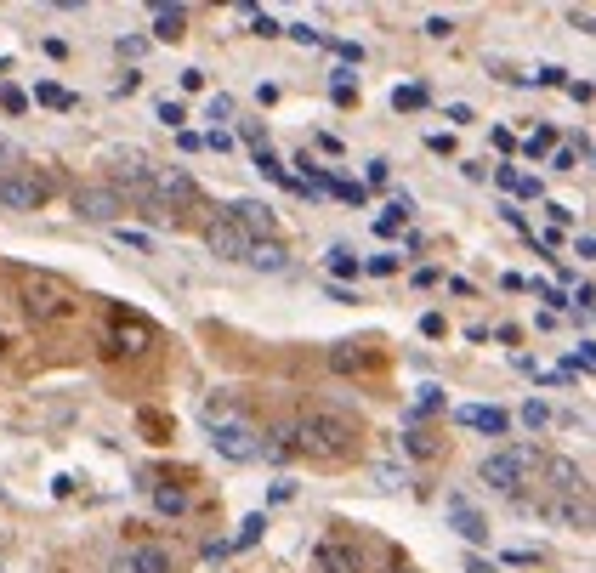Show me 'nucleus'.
<instances>
[{
	"instance_id": "nucleus-6",
	"label": "nucleus",
	"mask_w": 596,
	"mask_h": 573,
	"mask_svg": "<svg viewBox=\"0 0 596 573\" xmlns=\"http://www.w3.org/2000/svg\"><path fill=\"white\" fill-rule=\"evenodd\" d=\"M74 210H80V222L120 227V216H125V199H120L114 188H74Z\"/></svg>"
},
{
	"instance_id": "nucleus-29",
	"label": "nucleus",
	"mask_w": 596,
	"mask_h": 573,
	"mask_svg": "<svg viewBox=\"0 0 596 573\" xmlns=\"http://www.w3.org/2000/svg\"><path fill=\"white\" fill-rule=\"evenodd\" d=\"M256 171H267V176H273V182H290V176H284V165H279V154H273V148H256Z\"/></svg>"
},
{
	"instance_id": "nucleus-12",
	"label": "nucleus",
	"mask_w": 596,
	"mask_h": 573,
	"mask_svg": "<svg viewBox=\"0 0 596 573\" xmlns=\"http://www.w3.org/2000/svg\"><path fill=\"white\" fill-rule=\"evenodd\" d=\"M114 573H171V551H159V545H148V551H120L114 556Z\"/></svg>"
},
{
	"instance_id": "nucleus-27",
	"label": "nucleus",
	"mask_w": 596,
	"mask_h": 573,
	"mask_svg": "<svg viewBox=\"0 0 596 573\" xmlns=\"http://www.w3.org/2000/svg\"><path fill=\"white\" fill-rule=\"evenodd\" d=\"M12 171H23V148L12 137H0V176H12Z\"/></svg>"
},
{
	"instance_id": "nucleus-2",
	"label": "nucleus",
	"mask_w": 596,
	"mask_h": 573,
	"mask_svg": "<svg viewBox=\"0 0 596 573\" xmlns=\"http://www.w3.org/2000/svg\"><path fill=\"white\" fill-rule=\"evenodd\" d=\"M528 466H540V449L534 443H517V449H494L483 454V466H477V477L494 488V494H517L528 477Z\"/></svg>"
},
{
	"instance_id": "nucleus-14",
	"label": "nucleus",
	"mask_w": 596,
	"mask_h": 573,
	"mask_svg": "<svg viewBox=\"0 0 596 573\" xmlns=\"http://www.w3.org/2000/svg\"><path fill=\"white\" fill-rule=\"evenodd\" d=\"M313 562H318V573H358V551L341 545V539H324L313 551Z\"/></svg>"
},
{
	"instance_id": "nucleus-7",
	"label": "nucleus",
	"mask_w": 596,
	"mask_h": 573,
	"mask_svg": "<svg viewBox=\"0 0 596 573\" xmlns=\"http://www.w3.org/2000/svg\"><path fill=\"white\" fill-rule=\"evenodd\" d=\"M205 244H211V256H216V261H245L250 233H245L239 222H228V216H222V222L205 227Z\"/></svg>"
},
{
	"instance_id": "nucleus-45",
	"label": "nucleus",
	"mask_w": 596,
	"mask_h": 573,
	"mask_svg": "<svg viewBox=\"0 0 596 573\" xmlns=\"http://www.w3.org/2000/svg\"><path fill=\"white\" fill-rule=\"evenodd\" d=\"M568 97H574V103H591V80H568Z\"/></svg>"
},
{
	"instance_id": "nucleus-50",
	"label": "nucleus",
	"mask_w": 596,
	"mask_h": 573,
	"mask_svg": "<svg viewBox=\"0 0 596 573\" xmlns=\"http://www.w3.org/2000/svg\"><path fill=\"white\" fill-rule=\"evenodd\" d=\"M0 69H6V57H0Z\"/></svg>"
},
{
	"instance_id": "nucleus-3",
	"label": "nucleus",
	"mask_w": 596,
	"mask_h": 573,
	"mask_svg": "<svg viewBox=\"0 0 596 573\" xmlns=\"http://www.w3.org/2000/svg\"><path fill=\"white\" fill-rule=\"evenodd\" d=\"M211 443H216V454H222V460H233V466H245V460H256V454H262L256 426H250V420H239V415L211 420Z\"/></svg>"
},
{
	"instance_id": "nucleus-26",
	"label": "nucleus",
	"mask_w": 596,
	"mask_h": 573,
	"mask_svg": "<svg viewBox=\"0 0 596 573\" xmlns=\"http://www.w3.org/2000/svg\"><path fill=\"white\" fill-rule=\"evenodd\" d=\"M392 108L415 114V108H426V91H421V86H398V91H392Z\"/></svg>"
},
{
	"instance_id": "nucleus-4",
	"label": "nucleus",
	"mask_w": 596,
	"mask_h": 573,
	"mask_svg": "<svg viewBox=\"0 0 596 573\" xmlns=\"http://www.w3.org/2000/svg\"><path fill=\"white\" fill-rule=\"evenodd\" d=\"M52 199V182L35 171H12V176H0V205L6 210H40Z\"/></svg>"
},
{
	"instance_id": "nucleus-32",
	"label": "nucleus",
	"mask_w": 596,
	"mask_h": 573,
	"mask_svg": "<svg viewBox=\"0 0 596 573\" xmlns=\"http://www.w3.org/2000/svg\"><path fill=\"white\" fill-rule=\"evenodd\" d=\"M545 148H551V131H545V125H540V131H528V142H523V154H528V159H540V154H545Z\"/></svg>"
},
{
	"instance_id": "nucleus-43",
	"label": "nucleus",
	"mask_w": 596,
	"mask_h": 573,
	"mask_svg": "<svg viewBox=\"0 0 596 573\" xmlns=\"http://www.w3.org/2000/svg\"><path fill=\"white\" fill-rule=\"evenodd\" d=\"M211 120H233V97H211Z\"/></svg>"
},
{
	"instance_id": "nucleus-48",
	"label": "nucleus",
	"mask_w": 596,
	"mask_h": 573,
	"mask_svg": "<svg viewBox=\"0 0 596 573\" xmlns=\"http://www.w3.org/2000/svg\"><path fill=\"white\" fill-rule=\"evenodd\" d=\"M466 573H494V562H483V556H466Z\"/></svg>"
},
{
	"instance_id": "nucleus-44",
	"label": "nucleus",
	"mask_w": 596,
	"mask_h": 573,
	"mask_svg": "<svg viewBox=\"0 0 596 573\" xmlns=\"http://www.w3.org/2000/svg\"><path fill=\"white\" fill-rule=\"evenodd\" d=\"M335 52L347 57V63H364V46H352V40H335Z\"/></svg>"
},
{
	"instance_id": "nucleus-5",
	"label": "nucleus",
	"mask_w": 596,
	"mask_h": 573,
	"mask_svg": "<svg viewBox=\"0 0 596 573\" xmlns=\"http://www.w3.org/2000/svg\"><path fill=\"white\" fill-rule=\"evenodd\" d=\"M193 176L182 171V165H165V171L148 176V205H154V216H165V205H188L193 199Z\"/></svg>"
},
{
	"instance_id": "nucleus-19",
	"label": "nucleus",
	"mask_w": 596,
	"mask_h": 573,
	"mask_svg": "<svg viewBox=\"0 0 596 573\" xmlns=\"http://www.w3.org/2000/svg\"><path fill=\"white\" fill-rule=\"evenodd\" d=\"M35 103L40 108H57V114H69V108H80V97H74V91H63V86H35Z\"/></svg>"
},
{
	"instance_id": "nucleus-18",
	"label": "nucleus",
	"mask_w": 596,
	"mask_h": 573,
	"mask_svg": "<svg viewBox=\"0 0 596 573\" xmlns=\"http://www.w3.org/2000/svg\"><path fill=\"white\" fill-rule=\"evenodd\" d=\"M188 488H154V511L159 517H188Z\"/></svg>"
},
{
	"instance_id": "nucleus-39",
	"label": "nucleus",
	"mask_w": 596,
	"mask_h": 573,
	"mask_svg": "<svg viewBox=\"0 0 596 573\" xmlns=\"http://www.w3.org/2000/svg\"><path fill=\"white\" fill-rule=\"evenodd\" d=\"M284 35H290V40H301V46H318V40H324L318 29H307V23H296V29H284Z\"/></svg>"
},
{
	"instance_id": "nucleus-40",
	"label": "nucleus",
	"mask_w": 596,
	"mask_h": 573,
	"mask_svg": "<svg viewBox=\"0 0 596 573\" xmlns=\"http://www.w3.org/2000/svg\"><path fill=\"white\" fill-rule=\"evenodd\" d=\"M443 330H449V324H443V313H426V318H421V335H432V341H438Z\"/></svg>"
},
{
	"instance_id": "nucleus-15",
	"label": "nucleus",
	"mask_w": 596,
	"mask_h": 573,
	"mask_svg": "<svg viewBox=\"0 0 596 573\" xmlns=\"http://www.w3.org/2000/svg\"><path fill=\"white\" fill-rule=\"evenodd\" d=\"M245 261L250 267H262V273H284V267H290V250H284L279 239H250Z\"/></svg>"
},
{
	"instance_id": "nucleus-8",
	"label": "nucleus",
	"mask_w": 596,
	"mask_h": 573,
	"mask_svg": "<svg viewBox=\"0 0 596 573\" xmlns=\"http://www.w3.org/2000/svg\"><path fill=\"white\" fill-rule=\"evenodd\" d=\"M148 176H154V171H148V159H142V154H114V182H120L114 193H120V199H125V193L148 199Z\"/></svg>"
},
{
	"instance_id": "nucleus-21",
	"label": "nucleus",
	"mask_w": 596,
	"mask_h": 573,
	"mask_svg": "<svg viewBox=\"0 0 596 573\" xmlns=\"http://www.w3.org/2000/svg\"><path fill=\"white\" fill-rule=\"evenodd\" d=\"M114 239H120V250H137V256H148V250H154V239H148V233H137V227H114Z\"/></svg>"
},
{
	"instance_id": "nucleus-20",
	"label": "nucleus",
	"mask_w": 596,
	"mask_h": 573,
	"mask_svg": "<svg viewBox=\"0 0 596 573\" xmlns=\"http://www.w3.org/2000/svg\"><path fill=\"white\" fill-rule=\"evenodd\" d=\"M557 522H562V528H579V534H585V528H591V505H585V500H562V505H557Z\"/></svg>"
},
{
	"instance_id": "nucleus-46",
	"label": "nucleus",
	"mask_w": 596,
	"mask_h": 573,
	"mask_svg": "<svg viewBox=\"0 0 596 573\" xmlns=\"http://www.w3.org/2000/svg\"><path fill=\"white\" fill-rule=\"evenodd\" d=\"M534 80H540V86H568V74H562V69H540Z\"/></svg>"
},
{
	"instance_id": "nucleus-25",
	"label": "nucleus",
	"mask_w": 596,
	"mask_h": 573,
	"mask_svg": "<svg viewBox=\"0 0 596 573\" xmlns=\"http://www.w3.org/2000/svg\"><path fill=\"white\" fill-rule=\"evenodd\" d=\"M154 120H159V125H171V131H182V120H188V108L176 103V97H165V103L154 108Z\"/></svg>"
},
{
	"instance_id": "nucleus-34",
	"label": "nucleus",
	"mask_w": 596,
	"mask_h": 573,
	"mask_svg": "<svg viewBox=\"0 0 596 573\" xmlns=\"http://www.w3.org/2000/svg\"><path fill=\"white\" fill-rule=\"evenodd\" d=\"M0 108H6V114H23V108H29V97H23V91H12V86H6V91H0Z\"/></svg>"
},
{
	"instance_id": "nucleus-37",
	"label": "nucleus",
	"mask_w": 596,
	"mask_h": 573,
	"mask_svg": "<svg viewBox=\"0 0 596 573\" xmlns=\"http://www.w3.org/2000/svg\"><path fill=\"white\" fill-rule=\"evenodd\" d=\"M426 35H432V40H449V35H455V23H449V18H426Z\"/></svg>"
},
{
	"instance_id": "nucleus-38",
	"label": "nucleus",
	"mask_w": 596,
	"mask_h": 573,
	"mask_svg": "<svg viewBox=\"0 0 596 573\" xmlns=\"http://www.w3.org/2000/svg\"><path fill=\"white\" fill-rule=\"evenodd\" d=\"M443 120H455V125H472L477 114H472V108H466V103H449V108H443Z\"/></svg>"
},
{
	"instance_id": "nucleus-23",
	"label": "nucleus",
	"mask_w": 596,
	"mask_h": 573,
	"mask_svg": "<svg viewBox=\"0 0 596 573\" xmlns=\"http://www.w3.org/2000/svg\"><path fill=\"white\" fill-rule=\"evenodd\" d=\"M330 97H335V108L358 103V80H347V69H335V80H330Z\"/></svg>"
},
{
	"instance_id": "nucleus-10",
	"label": "nucleus",
	"mask_w": 596,
	"mask_h": 573,
	"mask_svg": "<svg viewBox=\"0 0 596 573\" xmlns=\"http://www.w3.org/2000/svg\"><path fill=\"white\" fill-rule=\"evenodd\" d=\"M63 290H57L52 278H29V284H23V307H29V313L35 318H52V313H63Z\"/></svg>"
},
{
	"instance_id": "nucleus-33",
	"label": "nucleus",
	"mask_w": 596,
	"mask_h": 573,
	"mask_svg": "<svg viewBox=\"0 0 596 573\" xmlns=\"http://www.w3.org/2000/svg\"><path fill=\"white\" fill-rule=\"evenodd\" d=\"M364 273H375V278H392V273H398V256H369V261H364Z\"/></svg>"
},
{
	"instance_id": "nucleus-42",
	"label": "nucleus",
	"mask_w": 596,
	"mask_h": 573,
	"mask_svg": "<svg viewBox=\"0 0 596 573\" xmlns=\"http://www.w3.org/2000/svg\"><path fill=\"white\" fill-rule=\"evenodd\" d=\"M182 91H205V69H182Z\"/></svg>"
},
{
	"instance_id": "nucleus-30",
	"label": "nucleus",
	"mask_w": 596,
	"mask_h": 573,
	"mask_svg": "<svg viewBox=\"0 0 596 573\" xmlns=\"http://www.w3.org/2000/svg\"><path fill=\"white\" fill-rule=\"evenodd\" d=\"M523 426H528V432H540V426H551V409L528 398V403H523Z\"/></svg>"
},
{
	"instance_id": "nucleus-22",
	"label": "nucleus",
	"mask_w": 596,
	"mask_h": 573,
	"mask_svg": "<svg viewBox=\"0 0 596 573\" xmlns=\"http://www.w3.org/2000/svg\"><path fill=\"white\" fill-rule=\"evenodd\" d=\"M262 528H267V517L256 511V517H245V522H239V534H233L228 545H233V551H245V545H256V534H262Z\"/></svg>"
},
{
	"instance_id": "nucleus-36",
	"label": "nucleus",
	"mask_w": 596,
	"mask_h": 573,
	"mask_svg": "<svg viewBox=\"0 0 596 573\" xmlns=\"http://www.w3.org/2000/svg\"><path fill=\"white\" fill-rule=\"evenodd\" d=\"M426 148H432V154H455V137H449V131H432V137H426Z\"/></svg>"
},
{
	"instance_id": "nucleus-16",
	"label": "nucleus",
	"mask_w": 596,
	"mask_h": 573,
	"mask_svg": "<svg viewBox=\"0 0 596 573\" xmlns=\"http://www.w3.org/2000/svg\"><path fill=\"white\" fill-rule=\"evenodd\" d=\"M188 35V6H159L154 12V40H182Z\"/></svg>"
},
{
	"instance_id": "nucleus-1",
	"label": "nucleus",
	"mask_w": 596,
	"mask_h": 573,
	"mask_svg": "<svg viewBox=\"0 0 596 573\" xmlns=\"http://www.w3.org/2000/svg\"><path fill=\"white\" fill-rule=\"evenodd\" d=\"M290 449L318 454V460H341V454H352V420L330 415V409H313V415L296 426V443H290Z\"/></svg>"
},
{
	"instance_id": "nucleus-24",
	"label": "nucleus",
	"mask_w": 596,
	"mask_h": 573,
	"mask_svg": "<svg viewBox=\"0 0 596 573\" xmlns=\"http://www.w3.org/2000/svg\"><path fill=\"white\" fill-rule=\"evenodd\" d=\"M330 273L335 278H358V273H364V261L352 256V250H330Z\"/></svg>"
},
{
	"instance_id": "nucleus-28",
	"label": "nucleus",
	"mask_w": 596,
	"mask_h": 573,
	"mask_svg": "<svg viewBox=\"0 0 596 573\" xmlns=\"http://www.w3.org/2000/svg\"><path fill=\"white\" fill-rule=\"evenodd\" d=\"M324 193L347 199V205H364V199H369V193H364V182H324Z\"/></svg>"
},
{
	"instance_id": "nucleus-17",
	"label": "nucleus",
	"mask_w": 596,
	"mask_h": 573,
	"mask_svg": "<svg viewBox=\"0 0 596 573\" xmlns=\"http://www.w3.org/2000/svg\"><path fill=\"white\" fill-rule=\"evenodd\" d=\"M449 505H455V528H460V534L472 539V545H483V539H489V522L477 517V511H472L466 500H449Z\"/></svg>"
},
{
	"instance_id": "nucleus-47",
	"label": "nucleus",
	"mask_w": 596,
	"mask_h": 573,
	"mask_svg": "<svg viewBox=\"0 0 596 573\" xmlns=\"http://www.w3.org/2000/svg\"><path fill=\"white\" fill-rule=\"evenodd\" d=\"M551 165H557V171H579V154H574V148H562V154L551 159Z\"/></svg>"
},
{
	"instance_id": "nucleus-31",
	"label": "nucleus",
	"mask_w": 596,
	"mask_h": 573,
	"mask_svg": "<svg viewBox=\"0 0 596 573\" xmlns=\"http://www.w3.org/2000/svg\"><path fill=\"white\" fill-rule=\"evenodd\" d=\"M250 29H256V35H262V40L284 35V23H279V18H273V12H256V18H250Z\"/></svg>"
},
{
	"instance_id": "nucleus-41",
	"label": "nucleus",
	"mask_w": 596,
	"mask_h": 573,
	"mask_svg": "<svg viewBox=\"0 0 596 573\" xmlns=\"http://www.w3.org/2000/svg\"><path fill=\"white\" fill-rule=\"evenodd\" d=\"M199 142H205V148H216V154H228V148H233L228 131H211V137H199Z\"/></svg>"
},
{
	"instance_id": "nucleus-9",
	"label": "nucleus",
	"mask_w": 596,
	"mask_h": 573,
	"mask_svg": "<svg viewBox=\"0 0 596 573\" xmlns=\"http://www.w3.org/2000/svg\"><path fill=\"white\" fill-rule=\"evenodd\" d=\"M460 426H472V432H489V437H506L511 432V415L506 409H494V403H466V409H455Z\"/></svg>"
},
{
	"instance_id": "nucleus-35",
	"label": "nucleus",
	"mask_w": 596,
	"mask_h": 573,
	"mask_svg": "<svg viewBox=\"0 0 596 573\" xmlns=\"http://www.w3.org/2000/svg\"><path fill=\"white\" fill-rule=\"evenodd\" d=\"M228 551H233L228 539H205V545H199V556H205V562H222Z\"/></svg>"
},
{
	"instance_id": "nucleus-49",
	"label": "nucleus",
	"mask_w": 596,
	"mask_h": 573,
	"mask_svg": "<svg viewBox=\"0 0 596 573\" xmlns=\"http://www.w3.org/2000/svg\"><path fill=\"white\" fill-rule=\"evenodd\" d=\"M0 352H6V335H0Z\"/></svg>"
},
{
	"instance_id": "nucleus-11",
	"label": "nucleus",
	"mask_w": 596,
	"mask_h": 573,
	"mask_svg": "<svg viewBox=\"0 0 596 573\" xmlns=\"http://www.w3.org/2000/svg\"><path fill=\"white\" fill-rule=\"evenodd\" d=\"M228 222H239L250 239H273V210L256 205V199H239V205H228Z\"/></svg>"
},
{
	"instance_id": "nucleus-13",
	"label": "nucleus",
	"mask_w": 596,
	"mask_h": 573,
	"mask_svg": "<svg viewBox=\"0 0 596 573\" xmlns=\"http://www.w3.org/2000/svg\"><path fill=\"white\" fill-rule=\"evenodd\" d=\"M545 477H551V488H557V494H568V500H585V471H579V460H545Z\"/></svg>"
}]
</instances>
